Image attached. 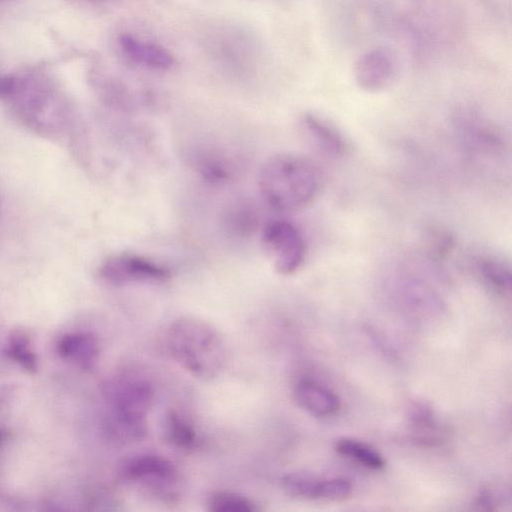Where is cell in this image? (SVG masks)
<instances>
[{
  "instance_id": "4fadbf2b",
  "label": "cell",
  "mask_w": 512,
  "mask_h": 512,
  "mask_svg": "<svg viewBox=\"0 0 512 512\" xmlns=\"http://www.w3.org/2000/svg\"><path fill=\"white\" fill-rule=\"evenodd\" d=\"M411 438L422 446H437L444 440V432L433 409L426 403L415 402L409 409Z\"/></svg>"
},
{
  "instance_id": "9c48e42d",
  "label": "cell",
  "mask_w": 512,
  "mask_h": 512,
  "mask_svg": "<svg viewBox=\"0 0 512 512\" xmlns=\"http://www.w3.org/2000/svg\"><path fill=\"white\" fill-rule=\"evenodd\" d=\"M297 404L317 417H330L341 410V399L330 388L310 379L300 380L294 388Z\"/></svg>"
},
{
  "instance_id": "ba28073f",
  "label": "cell",
  "mask_w": 512,
  "mask_h": 512,
  "mask_svg": "<svg viewBox=\"0 0 512 512\" xmlns=\"http://www.w3.org/2000/svg\"><path fill=\"white\" fill-rule=\"evenodd\" d=\"M191 158L195 171L210 183H227L234 180L240 171L236 155L219 146L198 148Z\"/></svg>"
},
{
  "instance_id": "5bb4252c",
  "label": "cell",
  "mask_w": 512,
  "mask_h": 512,
  "mask_svg": "<svg viewBox=\"0 0 512 512\" xmlns=\"http://www.w3.org/2000/svg\"><path fill=\"white\" fill-rule=\"evenodd\" d=\"M482 282L501 297L511 294V269L507 262L494 255H480L473 261Z\"/></svg>"
},
{
  "instance_id": "e0dca14e",
  "label": "cell",
  "mask_w": 512,
  "mask_h": 512,
  "mask_svg": "<svg viewBox=\"0 0 512 512\" xmlns=\"http://www.w3.org/2000/svg\"><path fill=\"white\" fill-rule=\"evenodd\" d=\"M207 509L211 512H256V503L234 492H213L207 499Z\"/></svg>"
},
{
  "instance_id": "2e32d148",
  "label": "cell",
  "mask_w": 512,
  "mask_h": 512,
  "mask_svg": "<svg viewBox=\"0 0 512 512\" xmlns=\"http://www.w3.org/2000/svg\"><path fill=\"white\" fill-rule=\"evenodd\" d=\"M167 440L180 449H192L197 445L198 437L192 424L181 414L171 411L165 418Z\"/></svg>"
},
{
  "instance_id": "7c38bea8",
  "label": "cell",
  "mask_w": 512,
  "mask_h": 512,
  "mask_svg": "<svg viewBox=\"0 0 512 512\" xmlns=\"http://www.w3.org/2000/svg\"><path fill=\"white\" fill-rule=\"evenodd\" d=\"M221 222L231 236L246 238L254 234L259 227V211L250 199L237 197L224 206Z\"/></svg>"
},
{
  "instance_id": "3957f363",
  "label": "cell",
  "mask_w": 512,
  "mask_h": 512,
  "mask_svg": "<svg viewBox=\"0 0 512 512\" xmlns=\"http://www.w3.org/2000/svg\"><path fill=\"white\" fill-rule=\"evenodd\" d=\"M154 389L144 378L128 376L112 389V425L117 436L132 442L147 434V416L154 402Z\"/></svg>"
},
{
  "instance_id": "8992f818",
  "label": "cell",
  "mask_w": 512,
  "mask_h": 512,
  "mask_svg": "<svg viewBox=\"0 0 512 512\" xmlns=\"http://www.w3.org/2000/svg\"><path fill=\"white\" fill-rule=\"evenodd\" d=\"M122 477L159 496H172L178 480L175 466L168 459L152 454L135 456L124 463Z\"/></svg>"
},
{
  "instance_id": "ffe728a7",
  "label": "cell",
  "mask_w": 512,
  "mask_h": 512,
  "mask_svg": "<svg viewBox=\"0 0 512 512\" xmlns=\"http://www.w3.org/2000/svg\"><path fill=\"white\" fill-rule=\"evenodd\" d=\"M61 351L76 357L84 366H91L96 360L98 347L95 339L87 334L71 335L61 344Z\"/></svg>"
},
{
  "instance_id": "52a82bcc",
  "label": "cell",
  "mask_w": 512,
  "mask_h": 512,
  "mask_svg": "<svg viewBox=\"0 0 512 512\" xmlns=\"http://www.w3.org/2000/svg\"><path fill=\"white\" fill-rule=\"evenodd\" d=\"M304 139L318 152L331 158H342L350 150L343 133L318 115L306 113L299 120Z\"/></svg>"
},
{
  "instance_id": "ac0fdd59",
  "label": "cell",
  "mask_w": 512,
  "mask_h": 512,
  "mask_svg": "<svg viewBox=\"0 0 512 512\" xmlns=\"http://www.w3.org/2000/svg\"><path fill=\"white\" fill-rule=\"evenodd\" d=\"M319 481L318 477L309 472L295 471L282 477L281 486L292 497L315 499Z\"/></svg>"
},
{
  "instance_id": "9a60e30c",
  "label": "cell",
  "mask_w": 512,
  "mask_h": 512,
  "mask_svg": "<svg viewBox=\"0 0 512 512\" xmlns=\"http://www.w3.org/2000/svg\"><path fill=\"white\" fill-rule=\"evenodd\" d=\"M334 449L339 455L352 459L371 470H382L386 465L384 457L375 448L352 438L338 439Z\"/></svg>"
},
{
  "instance_id": "277c9868",
  "label": "cell",
  "mask_w": 512,
  "mask_h": 512,
  "mask_svg": "<svg viewBox=\"0 0 512 512\" xmlns=\"http://www.w3.org/2000/svg\"><path fill=\"white\" fill-rule=\"evenodd\" d=\"M261 241L279 274L292 275L303 266L307 254L306 242L300 229L291 221H268L262 229Z\"/></svg>"
},
{
  "instance_id": "5b68a950",
  "label": "cell",
  "mask_w": 512,
  "mask_h": 512,
  "mask_svg": "<svg viewBox=\"0 0 512 512\" xmlns=\"http://www.w3.org/2000/svg\"><path fill=\"white\" fill-rule=\"evenodd\" d=\"M98 275L114 285L163 283L171 278V271L165 265L143 255L123 252L106 258L98 269Z\"/></svg>"
},
{
  "instance_id": "8fae6325",
  "label": "cell",
  "mask_w": 512,
  "mask_h": 512,
  "mask_svg": "<svg viewBox=\"0 0 512 512\" xmlns=\"http://www.w3.org/2000/svg\"><path fill=\"white\" fill-rule=\"evenodd\" d=\"M119 45L126 57L146 68L163 71L170 69L174 64V57L166 48L129 33L120 35Z\"/></svg>"
},
{
  "instance_id": "7402d4cb",
  "label": "cell",
  "mask_w": 512,
  "mask_h": 512,
  "mask_svg": "<svg viewBox=\"0 0 512 512\" xmlns=\"http://www.w3.org/2000/svg\"><path fill=\"white\" fill-rule=\"evenodd\" d=\"M475 505L480 510L493 511L499 505L497 495L490 489H483L475 500Z\"/></svg>"
},
{
  "instance_id": "44dd1931",
  "label": "cell",
  "mask_w": 512,
  "mask_h": 512,
  "mask_svg": "<svg viewBox=\"0 0 512 512\" xmlns=\"http://www.w3.org/2000/svg\"><path fill=\"white\" fill-rule=\"evenodd\" d=\"M353 492L352 483L345 478L320 479L315 499L338 502L348 499Z\"/></svg>"
},
{
  "instance_id": "7a4b0ae2",
  "label": "cell",
  "mask_w": 512,
  "mask_h": 512,
  "mask_svg": "<svg viewBox=\"0 0 512 512\" xmlns=\"http://www.w3.org/2000/svg\"><path fill=\"white\" fill-rule=\"evenodd\" d=\"M172 358L192 376L202 380L218 377L227 363V346L220 332L196 317H180L167 330Z\"/></svg>"
},
{
  "instance_id": "603a6c76",
  "label": "cell",
  "mask_w": 512,
  "mask_h": 512,
  "mask_svg": "<svg viewBox=\"0 0 512 512\" xmlns=\"http://www.w3.org/2000/svg\"><path fill=\"white\" fill-rule=\"evenodd\" d=\"M16 81L6 75H0V98H7L15 94Z\"/></svg>"
},
{
  "instance_id": "30bf717a",
  "label": "cell",
  "mask_w": 512,
  "mask_h": 512,
  "mask_svg": "<svg viewBox=\"0 0 512 512\" xmlns=\"http://www.w3.org/2000/svg\"><path fill=\"white\" fill-rule=\"evenodd\" d=\"M356 80L367 91H380L392 80L394 63L391 55L383 50L365 54L357 63Z\"/></svg>"
},
{
  "instance_id": "d6986e66",
  "label": "cell",
  "mask_w": 512,
  "mask_h": 512,
  "mask_svg": "<svg viewBox=\"0 0 512 512\" xmlns=\"http://www.w3.org/2000/svg\"><path fill=\"white\" fill-rule=\"evenodd\" d=\"M454 247L455 239L448 230L436 227L426 232L424 249L433 261H445L452 254Z\"/></svg>"
},
{
  "instance_id": "6da1fadb",
  "label": "cell",
  "mask_w": 512,
  "mask_h": 512,
  "mask_svg": "<svg viewBox=\"0 0 512 512\" xmlns=\"http://www.w3.org/2000/svg\"><path fill=\"white\" fill-rule=\"evenodd\" d=\"M323 175L310 157L294 152L268 158L258 176L264 202L273 210L289 213L302 210L318 197Z\"/></svg>"
}]
</instances>
